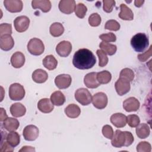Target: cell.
Returning <instances> with one entry per match:
<instances>
[{
    "instance_id": "6da1fadb",
    "label": "cell",
    "mask_w": 152,
    "mask_h": 152,
    "mask_svg": "<svg viewBox=\"0 0 152 152\" xmlns=\"http://www.w3.org/2000/svg\"><path fill=\"white\" fill-rule=\"evenodd\" d=\"M96 59L93 52L88 49H80L74 55L73 65L79 69H88L96 64Z\"/></svg>"
},
{
    "instance_id": "7a4b0ae2",
    "label": "cell",
    "mask_w": 152,
    "mask_h": 152,
    "mask_svg": "<svg viewBox=\"0 0 152 152\" xmlns=\"http://www.w3.org/2000/svg\"><path fill=\"white\" fill-rule=\"evenodd\" d=\"M111 144L114 147L121 148L122 147H128L134 142V137L131 132L121 131L116 130L112 138Z\"/></svg>"
},
{
    "instance_id": "3957f363",
    "label": "cell",
    "mask_w": 152,
    "mask_h": 152,
    "mask_svg": "<svg viewBox=\"0 0 152 152\" xmlns=\"http://www.w3.org/2000/svg\"><path fill=\"white\" fill-rule=\"evenodd\" d=\"M149 45V40L145 33H138L135 34L131 40V45L135 51L142 52L145 51Z\"/></svg>"
},
{
    "instance_id": "277c9868",
    "label": "cell",
    "mask_w": 152,
    "mask_h": 152,
    "mask_svg": "<svg viewBox=\"0 0 152 152\" xmlns=\"http://www.w3.org/2000/svg\"><path fill=\"white\" fill-rule=\"evenodd\" d=\"M27 48L30 53L35 56L42 55L45 50L43 42L38 38L31 39L27 44Z\"/></svg>"
},
{
    "instance_id": "5b68a950",
    "label": "cell",
    "mask_w": 152,
    "mask_h": 152,
    "mask_svg": "<svg viewBox=\"0 0 152 152\" xmlns=\"http://www.w3.org/2000/svg\"><path fill=\"white\" fill-rule=\"evenodd\" d=\"M25 96V90L19 83H13L9 88V97L12 100H21Z\"/></svg>"
},
{
    "instance_id": "8992f818",
    "label": "cell",
    "mask_w": 152,
    "mask_h": 152,
    "mask_svg": "<svg viewBox=\"0 0 152 152\" xmlns=\"http://www.w3.org/2000/svg\"><path fill=\"white\" fill-rule=\"evenodd\" d=\"M75 98L78 102L83 106L89 104L92 100L91 93L85 88L77 89L75 92Z\"/></svg>"
},
{
    "instance_id": "52a82bcc",
    "label": "cell",
    "mask_w": 152,
    "mask_h": 152,
    "mask_svg": "<svg viewBox=\"0 0 152 152\" xmlns=\"http://www.w3.org/2000/svg\"><path fill=\"white\" fill-rule=\"evenodd\" d=\"M93 106L98 109H103L106 107L107 104V97L106 94L103 92L96 93L91 100Z\"/></svg>"
},
{
    "instance_id": "ba28073f",
    "label": "cell",
    "mask_w": 152,
    "mask_h": 152,
    "mask_svg": "<svg viewBox=\"0 0 152 152\" xmlns=\"http://www.w3.org/2000/svg\"><path fill=\"white\" fill-rule=\"evenodd\" d=\"M30 19L24 15L17 17L14 21V26L17 31L22 33L26 31L29 26Z\"/></svg>"
},
{
    "instance_id": "9c48e42d",
    "label": "cell",
    "mask_w": 152,
    "mask_h": 152,
    "mask_svg": "<svg viewBox=\"0 0 152 152\" xmlns=\"http://www.w3.org/2000/svg\"><path fill=\"white\" fill-rule=\"evenodd\" d=\"M39 128L33 125L26 126L23 130V135L26 141H34L39 136Z\"/></svg>"
},
{
    "instance_id": "30bf717a",
    "label": "cell",
    "mask_w": 152,
    "mask_h": 152,
    "mask_svg": "<svg viewBox=\"0 0 152 152\" xmlns=\"http://www.w3.org/2000/svg\"><path fill=\"white\" fill-rule=\"evenodd\" d=\"M116 93L119 96H123L128 93L131 88L130 82L126 80L119 78L115 84Z\"/></svg>"
},
{
    "instance_id": "8fae6325",
    "label": "cell",
    "mask_w": 152,
    "mask_h": 152,
    "mask_svg": "<svg viewBox=\"0 0 152 152\" xmlns=\"http://www.w3.org/2000/svg\"><path fill=\"white\" fill-rule=\"evenodd\" d=\"M61 12L65 14H70L75 11L76 3L74 0H61L58 5Z\"/></svg>"
},
{
    "instance_id": "7c38bea8",
    "label": "cell",
    "mask_w": 152,
    "mask_h": 152,
    "mask_svg": "<svg viewBox=\"0 0 152 152\" xmlns=\"http://www.w3.org/2000/svg\"><path fill=\"white\" fill-rule=\"evenodd\" d=\"M71 77L65 74L58 75L55 78V83L59 89H65L69 87L71 84Z\"/></svg>"
},
{
    "instance_id": "4fadbf2b",
    "label": "cell",
    "mask_w": 152,
    "mask_h": 152,
    "mask_svg": "<svg viewBox=\"0 0 152 152\" xmlns=\"http://www.w3.org/2000/svg\"><path fill=\"white\" fill-rule=\"evenodd\" d=\"M4 5L10 12H19L23 10V4L21 0H5Z\"/></svg>"
},
{
    "instance_id": "5bb4252c",
    "label": "cell",
    "mask_w": 152,
    "mask_h": 152,
    "mask_svg": "<svg viewBox=\"0 0 152 152\" xmlns=\"http://www.w3.org/2000/svg\"><path fill=\"white\" fill-rule=\"evenodd\" d=\"M72 50L71 43L66 40L59 42L56 47V52L61 57L68 56Z\"/></svg>"
},
{
    "instance_id": "9a60e30c",
    "label": "cell",
    "mask_w": 152,
    "mask_h": 152,
    "mask_svg": "<svg viewBox=\"0 0 152 152\" xmlns=\"http://www.w3.org/2000/svg\"><path fill=\"white\" fill-rule=\"evenodd\" d=\"M140 106V102L137 99L134 97H129L123 102L124 109L125 111L128 112L137 111L139 109Z\"/></svg>"
},
{
    "instance_id": "2e32d148",
    "label": "cell",
    "mask_w": 152,
    "mask_h": 152,
    "mask_svg": "<svg viewBox=\"0 0 152 152\" xmlns=\"http://www.w3.org/2000/svg\"><path fill=\"white\" fill-rule=\"evenodd\" d=\"M97 73L93 72L88 73L85 75L84 83L87 87L89 88H96L100 85L97 79Z\"/></svg>"
},
{
    "instance_id": "e0dca14e",
    "label": "cell",
    "mask_w": 152,
    "mask_h": 152,
    "mask_svg": "<svg viewBox=\"0 0 152 152\" xmlns=\"http://www.w3.org/2000/svg\"><path fill=\"white\" fill-rule=\"evenodd\" d=\"M110 121L116 128H123L126 124V116L122 113H116L110 116Z\"/></svg>"
},
{
    "instance_id": "ac0fdd59",
    "label": "cell",
    "mask_w": 152,
    "mask_h": 152,
    "mask_svg": "<svg viewBox=\"0 0 152 152\" xmlns=\"http://www.w3.org/2000/svg\"><path fill=\"white\" fill-rule=\"evenodd\" d=\"M14 45V41L10 34H5L0 36V48L2 50L8 51Z\"/></svg>"
},
{
    "instance_id": "d6986e66",
    "label": "cell",
    "mask_w": 152,
    "mask_h": 152,
    "mask_svg": "<svg viewBox=\"0 0 152 152\" xmlns=\"http://www.w3.org/2000/svg\"><path fill=\"white\" fill-rule=\"evenodd\" d=\"M31 6L33 9H40L43 12H48L51 8V2L49 0H33Z\"/></svg>"
},
{
    "instance_id": "ffe728a7",
    "label": "cell",
    "mask_w": 152,
    "mask_h": 152,
    "mask_svg": "<svg viewBox=\"0 0 152 152\" xmlns=\"http://www.w3.org/2000/svg\"><path fill=\"white\" fill-rule=\"evenodd\" d=\"M37 107L40 112L45 113H48L53 110L54 106L50 99L44 98L39 101L37 103Z\"/></svg>"
},
{
    "instance_id": "44dd1931",
    "label": "cell",
    "mask_w": 152,
    "mask_h": 152,
    "mask_svg": "<svg viewBox=\"0 0 152 152\" xmlns=\"http://www.w3.org/2000/svg\"><path fill=\"white\" fill-rule=\"evenodd\" d=\"M25 63V56L21 52H16L11 58V64L15 68H21Z\"/></svg>"
},
{
    "instance_id": "7402d4cb",
    "label": "cell",
    "mask_w": 152,
    "mask_h": 152,
    "mask_svg": "<svg viewBox=\"0 0 152 152\" xmlns=\"http://www.w3.org/2000/svg\"><path fill=\"white\" fill-rule=\"evenodd\" d=\"M11 114L14 117H21L25 115L26 112V107L20 103H15L10 107Z\"/></svg>"
},
{
    "instance_id": "603a6c76",
    "label": "cell",
    "mask_w": 152,
    "mask_h": 152,
    "mask_svg": "<svg viewBox=\"0 0 152 152\" xmlns=\"http://www.w3.org/2000/svg\"><path fill=\"white\" fill-rule=\"evenodd\" d=\"M121 12L118 14L120 18L124 20H132L134 19V14L132 10L125 4H121L120 5Z\"/></svg>"
},
{
    "instance_id": "cb8c5ba5",
    "label": "cell",
    "mask_w": 152,
    "mask_h": 152,
    "mask_svg": "<svg viewBox=\"0 0 152 152\" xmlns=\"http://www.w3.org/2000/svg\"><path fill=\"white\" fill-rule=\"evenodd\" d=\"M48 73L42 69H37L32 74V79L37 83H45L48 80Z\"/></svg>"
},
{
    "instance_id": "d4e9b609",
    "label": "cell",
    "mask_w": 152,
    "mask_h": 152,
    "mask_svg": "<svg viewBox=\"0 0 152 152\" xmlns=\"http://www.w3.org/2000/svg\"><path fill=\"white\" fill-rule=\"evenodd\" d=\"M20 125V123L17 119L14 118H7L3 122L4 128L8 131H16Z\"/></svg>"
},
{
    "instance_id": "484cf974",
    "label": "cell",
    "mask_w": 152,
    "mask_h": 152,
    "mask_svg": "<svg viewBox=\"0 0 152 152\" xmlns=\"http://www.w3.org/2000/svg\"><path fill=\"white\" fill-rule=\"evenodd\" d=\"M136 127V134L138 138L141 139H144L149 136L150 129L149 126L147 124H139V125Z\"/></svg>"
},
{
    "instance_id": "4316f807",
    "label": "cell",
    "mask_w": 152,
    "mask_h": 152,
    "mask_svg": "<svg viewBox=\"0 0 152 152\" xmlns=\"http://www.w3.org/2000/svg\"><path fill=\"white\" fill-rule=\"evenodd\" d=\"M66 115L70 118H76L81 113L80 107L75 104H69L65 109Z\"/></svg>"
},
{
    "instance_id": "83f0119b",
    "label": "cell",
    "mask_w": 152,
    "mask_h": 152,
    "mask_svg": "<svg viewBox=\"0 0 152 152\" xmlns=\"http://www.w3.org/2000/svg\"><path fill=\"white\" fill-rule=\"evenodd\" d=\"M50 100L53 105L59 106L64 104L65 102V97L61 91H56L51 94Z\"/></svg>"
},
{
    "instance_id": "f1b7e54d",
    "label": "cell",
    "mask_w": 152,
    "mask_h": 152,
    "mask_svg": "<svg viewBox=\"0 0 152 152\" xmlns=\"http://www.w3.org/2000/svg\"><path fill=\"white\" fill-rule=\"evenodd\" d=\"M43 66L48 70L55 69L58 65V61L52 55H47L42 61Z\"/></svg>"
},
{
    "instance_id": "f546056e",
    "label": "cell",
    "mask_w": 152,
    "mask_h": 152,
    "mask_svg": "<svg viewBox=\"0 0 152 152\" xmlns=\"http://www.w3.org/2000/svg\"><path fill=\"white\" fill-rule=\"evenodd\" d=\"M49 32L52 36L59 37L61 36L64 32V26L60 23H53L50 26Z\"/></svg>"
},
{
    "instance_id": "4dcf8cb0",
    "label": "cell",
    "mask_w": 152,
    "mask_h": 152,
    "mask_svg": "<svg viewBox=\"0 0 152 152\" xmlns=\"http://www.w3.org/2000/svg\"><path fill=\"white\" fill-rule=\"evenodd\" d=\"M7 141L13 147L17 146L20 144V137L18 132L11 131L8 133L6 136Z\"/></svg>"
},
{
    "instance_id": "1f68e13d",
    "label": "cell",
    "mask_w": 152,
    "mask_h": 152,
    "mask_svg": "<svg viewBox=\"0 0 152 152\" xmlns=\"http://www.w3.org/2000/svg\"><path fill=\"white\" fill-rule=\"evenodd\" d=\"M99 47L102 49L103 51L110 56L114 55L117 50V47L115 45H113L103 41L100 42Z\"/></svg>"
},
{
    "instance_id": "d6a6232c",
    "label": "cell",
    "mask_w": 152,
    "mask_h": 152,
    "mask_svg": "<svg viewBox=\"0 0 152 152\" xmlns=\"http://www.w3.org/2000/svg\"><path fill=\"white\" fill-rule=\"evenodd\" d=\"M97 79L100 84H106L111 81L112 75L109 71H102L97 73Z\"/></svg>"
},
{
    "instance_id": "836d02e7",
    "label": "cell",
    "mask_w": 152,
    "mask_h": 152,
    "mask_svg": "<svg viewBox=\"0 0 152 152\" xmlns=\"http://www.w3.org/2000/svg\"><path fill=\"white\" fill-rule=\"evenodd\" d=\"M119 78H124L131 82L134 78V73L133 71L130 68H124L123 69L121 70L120 72Z\"/></svg>"
},
{
    "instance_id": "e575fe53",
    "label": "cell",
    "mask_w": 152,
    "mask_h": 152,
    "mask_svg": "<svg viewBox=\"0 0 152 152\" xmlns=\"http://www.w3.org/2000/svg\"><path fill=\"white\" fill-rule=\"evenodd\" d=\"M87 11V8L83 3H78L75 7V15L80 18H83Z\"/></svg>"
},
{
    "instance_id": "d590c367",
    "label": "cell",
    "mask_w": 152,
    "mask_h": 152,
    "mask_svg": "<svg viewBox=\"0 0 152 152\" xmlns=\"http://www.w3.org/2000/svg\"><path fill=\"white\" fill-rule=\"evenodd\" d=\"M101 17L97 13H93L88 17V23L92 27H97L101 23Z\"/></svg>"
},
{
    "instance_id": "8d00e7d4",
    "label": "cell",
    "mask_w": 152,
    "mask_h": 152,
    "mask_svg": "<svg viewBox=\"0 0 152 152\" xmlns=\"http://www.w3.org/2000/svg\"><path fill=\"white\" fill-rule=\"evenodd\" d=\"M96 53L99 59V66L103 67L106 66L108 62V58L106 55V53L104 51L100 49H98L96 51Z\"/></svg>"
},
{
    "instance_id": "74e56055",
    "label": "cell",
    "mask_w": 152,
    "mask_h": 152,
    "mask_svg": "<svg viewBox=\"0 0 152 152\" xmlns=\"http://www.w3.org/2000/svg\"><path fill=\"white\" fill-rule=\"evenodd\" d=\"M126 123L130 127L134 128L139 125L140 119L137 115H129L126 116Z\"/></svg>"
},
{
    "instance_id": "f35d334b",
    "label": "cell",
    "mask_w": 152,
    "mask_h": 152,
    "mask_svg": "<svg viewBox=\"0 0 152 152\" xmlns=\"http://www.w3.org/2000/svg\"><path fill=\"white\" fill-rule=\"evenodd\" d=\"M105 29L109 30L112 31H118L120 28L119 23L115 20H108L104 26Z\"/></svg>"
},
{
    "instance_id": "ab89813d",
    "label": "cell",
    "mask_w": 152,
    "mask_h": 152,
    "mask_svg": "<svg viewBox=\"0 0 152 152\" xmlns=\"http://www.w3.org/2000/svg\"><path fill=\"white\" fill-rule=\"evenodd\" d=\"M151 144L147 141H141L137 146V151L138 152H150Z\"/></svg>"
},
{
    "instance_id": "60d3db41",
    "label": "cell",
    "mask_w": 152,
    "mask_h": 152,
    "mask_svg": "<svg viewBox=\"0 0 152 152\" xmlns=\"http://www.w3.org/2000/svg\"><path fill=\"white\" fill-rule=\"evenodd\" d=\"M12 26L10 24L2 23L0 25V36L5 34H11Z\"/></svg>"
},
{
    "instance_id": "b9f144b4",
    "label": "cell",
    "mask_w": 152,
    "mask_h": 152,
    "mask_svg": "<svg viewBox=\"0 0 152 152\" xmlns=\"http://www.w3.org/2000/svg\"><path fill=\"white\" fill-rule=\"evenodd\" d=\"M99 38L105 42H114L116 40V36L113 33L102 34L99 36Z\"/></svg>"
},
{
    "instance_id": "7bdbcfd3",
    "label": "cell",
    "mask_w": 152,
    "mask_h": 152,
    "mask_svg": "<svg viewBox=\"0 0 152 152\" xmlns=\"http://www.w3.org/2000/svg\"><path fill=\"white\" fill-rule=\"evenodd\" d=\"M102 134L107 139H112L113 135V130L111 126L105 125L102 128Z\"/></svg>"
},
{
    "instance_id": "ee69618b",
    "label": "cell",
    "mask_w": 152,
    "mask_h": 152,
    "mask_svg": "<svg viewBox=\"0 0 152 152\" xmlns=\"http://www.w3.org/2000/svg\"><path fill=\"white\" fill-rule=\"evenodd\" d=\"M103 3V10L106 12H111L113 10V8L115 5V1L113 0H104Z\"/></svg>"
},
{
    "instance_id": "f6af8a7d",
    "label": "cell",
    "mask_w": 152,
    "mask_h": 152,
    "mask_svg": "<svg viewBox=\"0 0 152 152\" xmlns=\"http://www.w3.org/2000/svg\"><path fill=\"white\" fill-rule=\"evenodd\" d=\"M151 48H152V46H150V48H149V49L148 50H147L144 53H140V54L138 55L137 57H138V59L140 61L142 62H145L151 56V52H152Z\"/></svg>"
},
{
    "instance_id": "bcb514c9",
    "label": "cell",
    "mask_w": 152,
    "mask_h": 152,
    "mask_svg": "<svg viewBox=\"0 0 152 152\" xmlns=\"http://www.w3.org/2000/svg\"><path fill=\"white\" fill-rule=\"evenodd\" d=\"M14 148L13 147L11 146L7 141L2 142L1 141V148L0 151L1 152H5V151H13Z\"/></svg>"
},
{
    "instance_id": "7dc6e473",
    "label": "cell",
    "mask_w": 152,
    "mask_h": 152,
    "mask_svg": "<svg viewBox=\"0 0 152 152\" xmlns=\"http://www.w3.org/2000/svg\"><path fill=\"white\" fill-rule=\"evenodd\" d=\"M8 118L7 115L6 113L5 110L3 109V108H1V115H0V118H1V121L2 122L4 121H5L7 118Z\"/></svg>"
},
{
    "instance_id": "c3c4849f",
    "label": "cell",
    "mask_w": 152,
    "mask_h": 152,
    "mask_svg": "<svg viewBox=\"0 0 152 152\" xmlns=\"http://www.w3.org/2000/svg\"><path fill=\"white\" fill-rule=\"evenodd\" d=\"M19 151H35V148L31 146H23Z\"/></svg>"
},
{
    "instance_id": "681fc988",
    "label": "cell",
    "mask_w": 152,
    "mask_h": 152,
    "mask_svg": "<svg viewBox=\"0 0 152 152\" xmlns=\"http://www.w3.org/2000/svg\"><path fill=\"white\" fill-rule=\"evenodd\" d=\"M144 2V1H135L134 4L137 7H140L142 5L143 3Z\"/></svg>"
}]
</instances>
